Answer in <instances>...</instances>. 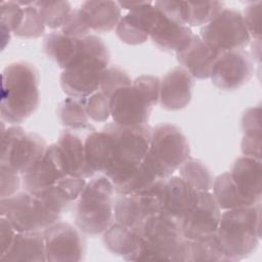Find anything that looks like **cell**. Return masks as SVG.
Here are the masks:
<instances>
[{
  "mask_svg": "<svg viewBox=\"0 0 262 262\" xmlns=\"http://www.w3.org/2000/svg\"><path fill=\"white\" fill-rule=\"evenodd\" d=\"M39 80L37 69L28 61H14L3 69L0 99L2 121L18 125L36 112L40 101Z\"/></svg>",
  "mask_w": 262,
  "mask_h": 262,
  "instance_id": "6da1fadb",
  "label": "cell"
},
{
  "mask_svg": "<svg viewBox=\"0 0 262 262\" xmlns=\"http://www.w3.org/2000/svg\"><path fill=\"white\" fill-rule=\"evenodd\" d=\"M215 235L229 262L249 257L261 238V203L225 210Z\"/></svg>",
  "mask_w": 262,
  "mask_h": 262,
  "instance_id": "7a4b0ae2",
  "label": "cell"
},
{
  "mask_svg": "<svg viewBox=\"0 0 262 262\" xmlns=\"http://www.w3.org/2000/svg\"><path fill=\"white\" fill-rule=\"evenodd\" d=\"M136 230L141 237L137 261L188 262V239L183 237L177 220L160 212Z\"/></svg>",
  "mask_w": 262,
  "mask_h": 262,
  "instance_id": "3957f363",
  "label": "cell"
},
{
  "mask_svg": "<svg viewBox=\"0 0 262 262\" xmlns=\"http://www.w3.org/2000/svg\"><path fill=\"white\" fill-rule=\"evenodd\" d=\"M103 129L113 140V159L105 175L114 186L124 182L142 163L146 157L151 127L148 124L132 127H122L114 122Z\"/></svg>",
  "mask_w": 262,
  "mask_h": 262,
  "instance_id": "277c9868",
  "label": "cell"
},
{
  "mask_svg": "<svg viewBox=\"0 0 262 262\" xmlns=\"http://www.w3.org/2000/svg\"><path fill=\"white\" fill-rule=\"evenodd\" d=\"M108 63L110 52L104 42L95 35L84 37L81 57L60 75L62 91L71 97L87 98L99 89Z\"/></svg>",
  "mask_w": 262,
  "mask_h": 262,
  "instance_id": "5b68a950",
  "label": "cell"
},
{
  "mask_svg": "<svg viewBox=\"0 0 262 262\" xmlns=\"http://www.w3.org/2000/svg\"><path fill=\"white\" fill-rule=\"evenodd\" d=\"M161 80L156 76L142 75L131 85L118 89L111 97V117L122 127L147 124L151 111L160 100Z\"/></svg>",
  "mask_w": 262,
  "mask_h": 262,
  "instance_id": "8992f818",
  "label": "cell"
},
{
  "mask_svg": "<svg viewBox=\"0 0 262 262\" xmlns=\"http://www.w3.org/2000/svg\"><path fill=\"white\" fill-rule=\"evenodd\" d=\"M115 187L103 174L90 179L76 204L75 223L82 233L98 235L114 222Z\"/></svg>",
  "mask_w": 262,
  "mask_h": 262,
  "instance_id": "52a82bcc",
  "label": "cell"
},
{
  "mask_svg": "<svg viewBox=\"0 0 262 262\" xmlns=\"http://www.w3.org/2000/svg\"><path fill=\"white\" fill-rule=\"evenodd\" d=\"M190 158L187 138L175 125L162 123L151 128L145 160L161 179H166Z\"/></svg>",
  "mask_w": 262,
  "mask_h": 262,
  "instance_id": "ba28073f",
  "label": "cell"
},
{
  "mask_svg": "<svg viewBox=\"0 0 262 262\" xmlns=\"http://www.w3.org/2000/svg\"><path fill=\"white\" fill-rule=\"evenodd\" d=\"M0 215L9 220L17 232L43 231L59 221L61 213L41 196L27 190L0 200Z\"/></svg>",
  "mask_w": 262,
  "mask_h": 262,
  "instance_id": "9c48e42d",
  "label": "cell"
},
{
  "mask_svg": "<svg viewBox=\"0 0 262 262\" xmlns=\"http://www.w3.org/2000/svg\"><path fill=\"white\" fill-rule=\"evenodd\" d=\"M0 166L11 169L20 176L29 172L45 155L48 144L37 133L27 132L19 126L2 130Z\"/></svg>",
  "mask_w": 262,
  "mask_h": 262,
  "instance_id": "30bf717a",
  "label": "cell"
},
{
  "mask_svg": "<svg viewBox=\"0 0 262 262\" xmlns=\"http://www.w3.org/2000/svg\"><path fill=\"white\" fill-rule=\"evenodd\" d=\"M200 37L217 50H244L252 41L239 11L225 8L210 23L201 27Z\"/></svg>",
  "mask_w": 262,
  "mask_h": 262,
  "instance_id": "8fae6325",
  "label": "cell"
},
{
  "mask_svg": "<svg viewBox=\"0 0 262 262\" xmlns=\"http://www.w3.org/2000/svg\"><path fill=\"white\" fill-rule=\"evenodd\" d=\"M165 179L133 194H118L114 202V221L137 229L150 216L161 212V191Z\"/></svg>",
  "mask_w": 262,
  "mask_h": 262,
  "instance_id": "7c38bea8",
  "label": "cell"
},
{
  "mask_svg": "<svg viewBox=\"0 0 262 262\" xmlns=\"http://www.w3.org/2000/svg\"><path fill=\"white\" fill-rule=\"evenodd\" d=\"M46 261L79 262L85 256L82 231L68 222L57 221L43 230Z\"/></svg>",
  "mask_w": 262,
  "mask_h": 262,
  "instance_id": "4fadbf2b",
  "label": "cell"
},
{
  "mask_svg": "<svg viewBox=\"0 0 262 262\" xmlns=\"http://www.w3.org/2000/svg\"><path fill=\"white\" fill-rule=\"evenodd\" d=\"M254 74L251 56L244 50L222 52L213 68L210 79L219 89L232 91L248 83Z\"/></svg>",
  "mask_w": 262,
  "mask_h": 262,
  "instance_id": "5bb4252c",
  "label": "cell"
},
{
  "mask_svg": "<svg viewBox=\"0 0 262 262\" xmlns=\"http://www.w3.org/2000/svg\"><path fill=\"white\" fill-rule=\"evenodd\" d=\"M221 218V209L211 191H199L192 210L181 220L180 229L184 238L202 239L214 235Z\"/></svg>",
  "mask_w": 262,
  "mask_h": 262,
  "instance_id": "9a60e30c",
  "label": "cell"
},
{
  "mask_svg": "<svg viewBox=\"0 0 262 262\" xmlns=\"http://www.w3.org/2000/svg\"><path fill=\"white\" fill-rule=\"evenodd\" d=\"M67 175L62 157L57 143L48 145L44 157L25 175L21 176L25 190L38 193L49 188Z\"/></svg>",
  "mask_w": 262,
  "mask_h": 262,
  "instance_id": "2e32d148",
  "label": "cell"
},
{
  "mask_svg": "<svg viewBox=\"0 0 262 262\" xmlns=\"http://www.w3.org/2000/svg\"><path fill=\"white\" fill-rule=\"evenodd\" d=\"M199 199V191L180 176H170L163 182L161 191V212L181 220L192 210Z\"/></svg>",
  "mask_w": 262,
  "mask_h": 262,
  "instance_id": "e0dca14e",
  "label": "cell"
},
{
  "mask_svg": "<svg viewBox=\"0 0 262 262\" xmlns=\"http://www.w3.org/2000/svg\"><path fill=\"white\" fill-rule=\"evenodd\" d=\"M222 52L207 44L200 36L194 35L178 52L176 57L193 79L205 80L211 77L214 64Z\"/></svg>",
  "mask_w": 262,
  "mask_h": 262,
  "instance_id": "ac0fdd59",
  "label": "cell"
},
{
  "mask_svg": "<svg viewBox=\"0 0 262 262\" xmlns=\"http://www.w3.org/2000/svg\"><path fill=\"white\" fill-rule=\"evenodd\" d=\"M194 79L182 67L169 71L161 80L160 104L167 111H179L186 107L192 96Z\"/></svg>",
  "mask_w": 262,
  "mask_h": 262,
  "instance_id": "d6986e66",
  "label": "cell"
},
{
  "mask_svg": "<svg viewBox=\"0 0 262 262\" xmlns=\"http://www.w3.org/2000/svg\"><path fill=\"white\" fill-rule=\"evenodd\" d=\"M85 129L75 130L66 128L60 133L56 143L62 157L67 174L87 179L91 178L94 172L88 167L86 162L85 138L91 130L83 135L82 131Z\"/></svg>",
  "mask_w": 262,
  "mask_h": 262,
  "instance_id": "ffe728a7",
  "label": "cell"
},
{
  "mask_svg": "<svg viewBox=\"0 0 262 262\" xmlns=\"http://www.w3.org/2000/svg\"><path fill=\"white\" fill-rule=\"evenodd\" d=\"M156 12L157 9L151 1H147L143 6L129 11L121 17L116 28L117 36L123 43L129 45L144 43L149 38V31Z\"/></svg>",
  "mask_w": 262,
  "mask_h": 262,
  "instance_id": "44dd1931",
  "label": "cell"
},
{
  "mask_svg": "<svg viewBox=\"0 0 262 262\" xmlns=\"http://www.w3.org/2000/svg\"><path fill=\"white\" fill-rule=\"evenodd\" d=\"M192 36L193 33L189 27L170 20L157 9L149 38L160 49L178 52L190 41Z\"/></svg>",
  "mask_w": 262,
  "mask_h": 262,
  "instance_id": "7402d4cb",
  "label": "cell"
},
{
  "mask_svg": "<svg viewBox=\"0 0 262 262\" xmlns=\"http://www.w3.org/2000/svg\"><path fill=\"white\" fill-rule=\"evenodd\" d=\"M241 192L254 204L261 202L262 168L261 160L243 156L235 160L229 171Z\"/></svg>",
  "mask_w": 262,
  "mask_h": 262,
  "instance_id": "603a6c76",
  "label": "cell"
},
{
  "mask_svg": "<svg viewBox=\"0 0 262 262\" xmlns=\"http://www.w3.org/2000/svg\"><path fill=\"white\" fill-rule=\"evenodd\" d=\"M90 32L108 33L116 30L122 14L118 2L112 0L85 1L79 7Z\"/></svg>",
  "mask_w": 262,
  "mask_h": 262,
  "instance_id": "cb8c5ba5",
  "label": "cell"
},
{
  "mask_svg": "<svg viewBox=\"0 0 262 262\" xmlns=\"http://www.w3.org/2000/svg\"><path fill=\"white\" fill-rule=\"evenodd\" d=\"M43 49L62 71L73 67L83 53V39L71 38L59 32L48 34L43 41Z\"/></svg>",
  "mask_w": 262,
  "mask_h": 262,
  "instance_id": "d4e9b609",
  "label": "cell"
},
{
  "mask_svg": "<svg viewBox=\"0 0 262 262\" xmlns=\"http://www.w3.org/2000/svg\"><path fill=\"white\" fill-rule=\"evenodd\" d=\"M102 234L104 246L111 253L127 261H137L141 237L136 229L114 221Z\"/></svg>",
  "mask_w": 262,
  "mask_h": 262,
  "instance_id": "484cf974",
  "label": "cell"
},
{
  "mask_svg": "<svg viewBox=\"0 0 262 262\" xmlns=\"http://www.w3.org/2000/svg\"><path fill=\"white\" fill-rule=\"evenodd\" d=\"M0 259L29 262L46 261L43 231L16 232L12 244L4 254L0 255Z\"/></svg>",
  "mask_w": 262,
  "mask_h": 262,
  "instance_id": "4316f807",
  "label": "cell"
},
{
  "mask_svg": "<svg viewBox=\"0 0 262 262\" xmlns=\"http://www.w3.org/2000/svg\"><path fill=\"white\" fill-rule=\"evenodd\" d=\"M85 154L88 167L95 173L104 174L113 159V140L102 128L92 129L85 138Z\"/></svg>",
  "mask_w": 262,
  "mask_h": 262,
  "instance_id": "83f0119b",
  "label": "cell"
},
{
  "mask_svg": "<svg viewBox=\"0 0 262 262\" xmlns=\"http://www.w3.org/2000/svg\"><path fill=\"white\" fill-rule=\"evenodd\" d=\"M212 190L215 201L221 210L225 211L255 205L241 192L229 172L222 173L213 180Z\"/></svg>",
  "mask_w": 262,
  "mask_h": 262,
  "instance_id": "f1b7e54d",
  "label": "cell"
},
{
  "mask_svg": "<svg viewBox=\"0 0 262 262\" xmlns=\"http://www.w3.org/2000/svg\"><path fill=\"white\" fill-rule=\"evenodd\" d=\"M58 120L68 129H85L89 126V117L86 112V98L68 96L58 105Z\"/></svg>",
  "mask_w": 262,
  "mask_h": 262,
  "instance_id": "f546056e",
  "label": "cell"
},
{
  "mask_svg": "<svg viewBox=\"0 0 262 262\" xmlns=\"http://www.w3.org/2000/svg\"><path fill=\"white\" fill-rule=\"evenodd\" d=\"M188 262H229L216 235L202 239H188Z\"/></svg>",
  "mask_w": 262,
  "mask_h": 262,
  "instance_id": "4dcf8cb0",
  "label": "cell"
},
{
  "mask_svg": "<svg viewBox=\"0 0 262 262\" xmlns=\"http://www.w3.org/2000/svg\"><path fill=\"white\" fill-rule=\"evenodd\" d=\"M179 176L196 191H211L213 175L210 169L200 160L188 158L178 169Z\"/></svg>",
  "mask_w": 262,
  "mask_h": 262,
  "instance_id": "1f68e13d",
  "label": "cell"
},
{
  "mask_svg": "<svg viewBox=\"0 0 262 262\" xmlns=\"http://www.w3.org/2000/svg\"><path fill=\"white\" fill-rule=\"evenodd\" d=\"M160 179L144 158L140 166L124 182L114 186L115 192L117 194L138 193L148 189Z\"/></svg>",
  "mask_w": 262,
  "mask_h": 262,
  "instance_id": "d6a6232c",
  "label": "cell"
},
{
  "mask_svg": "<svg viewBox=\"0 0 262 262\" xmlns=\"http://www.w3.org/2000/svg\"><path fill=\"white\" fill-rule=\"evenodd\" d=\"M34 5L39 10L45 26L51 30L61 29L73 10L71 3L68 1L40 0L34 1Z\"/></svg>",
  "mask_w": 262,
  "mask_h": 262,
  "instance_id": "836d02e7",
  "label": "cell"
},
{
  "mask_svg": "<svg viewBox=\"0 0 262 262\" xmlns=\"http://www.w3.org/2000/svg\"><path fill=\"white\" fill-rule=\"evenodd\" d=\"M24 5V17L20 26L14 31L13 35L19 38L36 39L45 32V24L34 5V1H21Z\"/></svg>",
  "mask_w": 262,
  "mask_h": 262,
  "instance_id": "e575fe53",
  "label": "cell"
},
{
  "mask_svg": "<svg viewBox=\"0 0 262 262\" xmlns=\"http://www.w3.org/2000/svg\"><path fill=\"white\" fill-rule=\"evenodd\" d=\"M186 3L188 27H203L224 9V3L220 1H186Z\"/></svg>",
  "mask_w": 262,
  "mask_h": 262,
  "instance_id": "d590c367",
  "label": "cell"
},
{
  "mask_svg": "<svg viewBox=\"0 0 262 262\" xmlns=\"http://www.w3.org/2000/svg\"><path fill=\"white\" fill-rule=\"evenodd\" d=\"M132 81L129 75L120 67L108 66L102 74L98 90L111 98L118 89L131 85Z\"/></svg>",
  "mask_w": 262,
  "mask_h": 262,
  "instance_id": "8d00e7d4",
  "label": "cell"
},
{
  "mask_svg": "<svg viewBox=\"0 0 262 262\" xmlns=\"http://www.w3.org/2000/svg\"><path fill=\"white\" fill-rule=\"evenodd\" d=\"M86 112L94 122H106L111 117V98L97 90L86 98Z\"/></svg>",
  "mask_w": 262,
  "mask_h": 262,
  "instance_id": "74e56055",
  "label": "cell"
},
{
  "mask_svg": "<svg viewBox=\"0 0 262 262\" xmlns=\"http://www.w3.org/2000/svg\"><path fill=\"white\" fill-rule=\"evenodd\" d=\"M24 17L21 1H2L0 13V28L9 31L12 35L20 26Z\"/></svg>",
  "mask_w": 262,
  "mask_h": 262,
  "instance_id": "f35d334b",
  "label": "cell"
},
{
  "mask_svg": "<svg viewBox=\"0 0 262 262\" xmlns=\"http://www.w3.org/2000/svg\"><path fill=\"white\" fill-rule=\"evenodd\" d=\"M154 6L170 20L187 26V3L179 0H160L155 1ZM188 27V26H187Z\"/></svg>",
  "mask_w": 262,
  "mask_h": 262,
  "instance_id": "ab89813d",
  "label": "cell"
},
{
  "mask_svg": "<svg viewBox=\"0 0 262 262\" xmlns=\"http://www.w3.org/2000/svg\"><path fill=\"white\" fill-rule=\"evenodd\" d=\"M60 32L71 38H84L91 35L89 28L87 27L80 8H74L66 19Z\"/></svg>",
  "mask_w": 262,
  "mask_h": 262,
  "instance_id": "60d3db41",
  "label": "cell"
},
{
  "mask_svg": "<svg viewBox=\"0 0 262 262\" xmlns=\"http://www.w3.org/2000/svg\"><path fill=\"white\" fill-rule=\"evenodd\" d=\"M87 181L85 178L82 177H76L72 175H64L62 176L56 183L55 187L57 190L63 195V198L69 201L70 203H73L77 201L83 191Z\"/></svg>",
  "mask_w": 262,
  "mask_h": 262,
  "instance_id": "b9f144b4",
  "label": "cell"
},
{
  "mask_svg": "<svg viewBox=\"0 0 262 262\" xmlns=\"http://www.w3.org/2000/svg\"><path fill=\"white\" fill-rule=\"evenodd\" d=\"M261 1L251 2L245 7L242 14L252 40L261 39Z\"/></svg>",
  "mask_w": 262,
  "mask_h": 262,
  "instance_id": "7bdbcfd3",
  "label": "cell"
},
{
  "mask_svg": "<svg viewBox=\"0 0 262 262\" xmlns=\"http://www.w3.org/2000/svg\"><path fill=\"white\" fill-rule=\"evenodd\" d=\"M20 175L9 168L0 166V199L8 198L18 191Z\"/></svg>",
  "mask_w": 262,
  "mask_h": 262,
  "instance_id": "ee69618b",
  "label": "cell"
},
{
  "mask_svg": "<svg viewBox=\"0 0 262 262\" xmlns=\"http://www.w3.org/2000/svg\"><path fill=\"white\" fill-rule=\"evenodd\" d=\"M242 151L244 156L261 160V131L244 133Z\"/></svg>",
  "mask_w": 262,
  "mask_h": 262,
  "instance_id": "f6af8a7d",
  "label": "cell"
},
{
  "mask_svg": "<svg viewBox=\"0 0 262 262\" xmlns=\"http://www.w3.org/2000/svg\"><path fill=\"white\" fill-rule=\"evenodd\" d=\"M242 128L244 133L251 131H262L260 106L248 108L244 113L242 118Z\"/></svg>",
  "mask_w": 262,
  "mask_h": 262,
  "instance_id": "bcb514c9",
  "label": "cell"
},
{
  "mask_svg": "<svg viewBox=\"0 0 262 262\" xmlns=\"http://www.w3.org/2000/svg\"><path fill=\"white\" fill-rule=\"evenodd\" d=\"M16 230L11 225L9 220L5 218L4 216H1L0 218V246H1V252L0 255L4 254L7 249L12 244L15 235Z\"/></svg>",
  "mask_w": 262,
  "mask_h": 262,
  "instance_id": "7dc6e473",
  "label": "cell"
},
{
  "mask_svg": "<svg viewBox=\"0 0 262 262\" xmlns=\"http://www.w3.org/2000/svg\"><path fill=\"white\" fill-rule=\"evenodd\" d=\"M147 1H118L119 6L124 9H127L129 11L135 10L141 6H143Z\"/></svg>",
  "mask_w": 262,
  "mask_h": 262,
  "instance_id": "c3c4849f",
  "label": "cell"
}]
</instances>
